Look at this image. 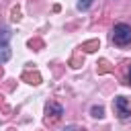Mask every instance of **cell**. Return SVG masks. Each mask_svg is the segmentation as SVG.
I'll list each match as a JSON object with an SVG mask.
<instances>
[{"mask_svg":"<svg viewBox=\"0 0 131 131\" xmlns=\"http://www.w3.org/2000/svg\"><path fill=\"white\" fill-rule=\"evenodd\" d=\"M113 41L117 45H129L131 43V25L127 23H119L113 29Z\"/></svg>","mask_w":131,"mask_h":131,"instance_id":"1","label":"cell"},{"mask_svg":"<svg viewBox=\"0 0 131 131\" xmlns=\"http://www.w3.org/2000/svg\"><path fill=\"white\" fill-rule=\"evenodd\" d=\"M115 108H117V115H119L121 119H127V117L131 115V111H129V106H127V98H125V96H117V98H115Z\"/></svg>","mask_w":131,"mask_h":131,"instance_id":"2","label":"cell"},{"mask_svg":"<svg viewBox=\"0 0 131 131\" xmlns=\"http://www.w3.org/2000/svg\"><path fill=\"white\" fill-rule=\"evenodd\" d=\"M8 57H10V47L6 41H0V63L8 61Z\"/></svg>","mask_w":131,"mask_h":131,"instance_id":"3","label":"cell"},{"mask_svg":"<svg viewBox=\"0 0 131 131\" xmlns=\"http://www.w3.org/2000/svg\"><path fill=\"white\" fill-rule=\"evenodd\" d=\"M90 113H92V117H96V119H102V117H104V108H102V106H92Z\"/></svg>","mask_w":131,"mask_h":131,"instance_id":"4","label":"cell"},{"mask_svg":"<svg viewBox=\"0 0 131 131\" xmlns=\"http://www.w3.org/2000/svg\"><path fill=\"white\" fill-rule=\"evenodd\" d=\"M78 10H88L90 6H92V0H78Z\"/></svg>","mask_w":131,"mask_h":131,"instance_id":"5","label":"cell"},{"mask_svg":"<svg viewBox=\"0 0 131 131\" xmlns=\"http://www.w3.org/2000/svg\"><path fill=\"white\" fill-rule=\"evenodd\" d=\"M129 86H131V63H129Z\"/></svg>","mask_w":131,"mask_h":131,"instance_id":"6","label":"cell"},{"mask_svg":"<svg viewBox=\"0 0 131 131\" xmlns=\"http://www.w3.org/2000/svg\"><path fill=\"white\" fill-rule=\"evenodd\" d=\"M66 131H74V127H68V129H66Z\"/></svg>","mask_w":131,"mask_h":131,"instance_id":"7","label":"cell"}]
</instances>
